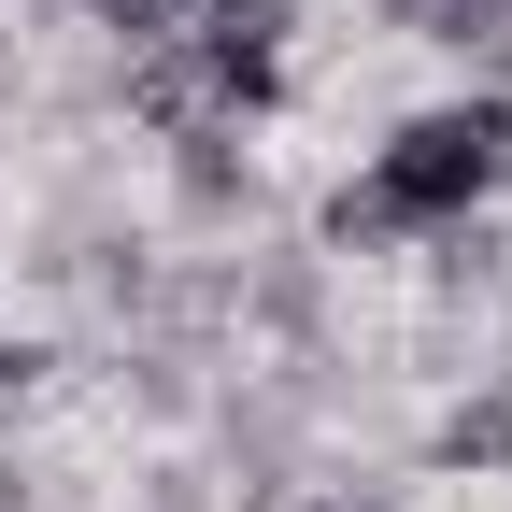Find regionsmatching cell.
I'll use <instances>...</instances> for the list:
<instances>
[{
	"mask_svg": "<svg viewBox=\"0 0 512 512\" xmlns=\"http://www.w3.org/2000/svg\"><path fill=\"white\" fill-rule=\"evenodd\" d=\"M498 185H512V86H470V100H427V114L384 128V157L356 185H328L313 242L328 256H384V242H427V228L484 214Z\"/></svg>",
	"mask_w": 512,
	"mask_h": 512,
	"instance_id": "obj_1",
	"label": "cell"
},
{
	"mask_svg": "<svg viewBox=\"0 0 512 512\" xmlns=\"http://www.w3.org/2000/svg\"><path fill=\"white\" fill-rule=\"evenodd\" d=\"M114 100H128V128L143 143H185V128H242L228 114V72L200 43H143V57H114Z\"/></svg>",
	"mask_w": 512,
	"mask_h": 512,
	"instance_id": "obj_2",
	"label": "cell"
},
{
	"mask_svg": "<svg viewBox=\"0 0 512 512\" xmlns=\"http://www.w3.org/2000/svg\"><path fill=\"white\" fill-rule=\"evenodd\" d=\"M171 200L185 214H256V157H242V128H185V143H171Z\"/></svg>",
	"mask_w": 512,
	"mask_h": 512,
	"instance_id": "obj_3",
	"label": "cell"
},
{
	"mask_svg": "<svg viewBox=\"0 0 512 512\" xmlns=\"http://www.w3.org/2000/svg\"><path fill=\"white\" fill-rule=\"evenodd\" d=\"M384 29L441 57H512V0H384Z\"/></svg>",
	"mask_w": 512,
	"mask_h": 512,
	"instance_id": "obj_4",
	"label": "cell"
},
{
	"mask_svg": "<svg viewBox=\"0 0 512 512\" xmlns=\"http://www.w3.org/2000/svg\"><path fill=\"white\" fill-rule=\"evenodd\" d=\"M427 470H512V384H484V399H456V413H441L427 427Z\"/></svg>",
	"mask_w": 512,
	"mask_h": 512,
	"instance_id": "obj_5",
	"label": "cell"
},
{
	"mask_svg": "<svg viewBox=\"0 0 512 512\" xmlns=\"http://www.w3.org/2000/svg\"><path fill=\"white\" fill-rule=\"evenodd\" d=\"M86 15L114 29V57H143V43H200V0H86Z\"/></svg>",
	"mask_w": 512,
	"mask_h": 512,
	"instance_id": "obj_6",
	"label": "cell"
},
{
	"mask_svg": "<svg viewBox=\"0 0 512 512\" xmlns=\"http://www.w3.org/2000/svg\"><path fill=\"white\" fill-rule=\"evenodd\" d=\"M0 512H29V470H15V456H0Z\"/></svg>",
	"mask_w": 512,
	"mask_h": 512,
	"instance_id": "obj_7",
	"label": "cell"
},
{
	"mask_svg": "<svg viewBox=\"0 0 512 512\" xmlns=\"http://www.w3.org/2000/svg\"><path fill=\"white\" fill-rule=\"evenodd\" d=\"M328 512H370V498H328Z\"/></svg>",
	"mask_w": 512,
	"mask_h": 512,
	"instance_id": "obj_8",
	"label": "cell"
}]
</instances>
